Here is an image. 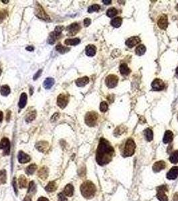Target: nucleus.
Returning <instances> with one entry per match:
<instances>
[{
	"label": "nucleus",
	"instance_id": "obj_1",
	"mask_svg": "<svg viewBox=\"0 0 178 201\" xmlns=\"http://www.w3.org/2000/svg\"><path fill=\"white\" fill-rule=\"evenodd\" d=\"M114 148L109 142L104 138H101L96 150V160L101 166L107 164L112 160L114 155Z\"/></svg>",
	"mask_w": 178,
	"mask_h": 201
},
{
	"label": "nucleus",
	"instance_id": "obj_2",
	"mask_svg": "<svg viewBox=\"0 0 178 201\" xmlns=\"http://www.w3.org/2000/svg\"><path fill=\"white\" fill-rule=\"evenodd\" d=\"M81 194L86 198H91L96 193V187L90 181L85 182L80 186Z\"/></svg>",
	"mask_w": 178,
	"mask_h": 201
},
{
	"label": "nucleus",
	"instance_id": "obj_3",
	"mask_svg": "<svg viewBox=\"0 0 178 201\" xmlns=\"http://www.w3.org/2000/svg\"><path fill=\"white\" fill-rule=\"evenodd\" d=\"M63 30H64V26H56V27L55 28L54 31L51 32L50 35H49L48 40H47L49 44H51V45L54 44L56 42V41L60 37V36H61V34Z\"/></svg>",
	"mask_w": 178,
	"mask_h": 201
},
{
	"label": "nucleus",
	"instance_id": "obj_4",
	"mask_svg": "<svg viewBox=\"0 0 178 201\" xmlns=\"http://www.w3.org/2000/svg\"><path fill=\"white\" fill-rule=\"evenodd\" d=\"M136 145L135 141L132 139H129L127 141L123 150V155L125 157L131 156L135 153Z\"/></svg>",
	"mask_w": 178,
	"mask_h": 201
},
{
	"label": "nucleus",
	"instance_id": "obj_5",
	"mask_svg": "<svg viewBox=\"0 0 178 201\" xmlns=\"http://www.w3.org/2000/svg\"><path fill=\"white\" fill-rule=\"evenodd\" d=\"M35 14L36 17H38L39 19H40V20H44L46 21V22H51L50 18L49 17L48 15L46 14V12H45L42 6L38 3H37L36 4Z\"/></svg>",
	"mask_w": 178,
	"mask_h": 201
},
{
	"label": "nucleus",
	"instance_id": "obj_6",
	"mask_svg": "<svg viewBox=\"0 0 178 201\" xmlns=\"http://www.w3.org/2000/svg\"><path fill=\"white\" fill-rule=\"evenodd\" d=\"M85 123L89 127H93L96 125L98 120V114L94 111L87 113L85 115Z\"/></svg>",
	"mask_w": 178,
	"mask_h": 201
},
{
	"label": "nucleus",
	"instance_id": "obj_7",
	"mask_svg": "<svg viewBox=\"0 0 178 201\" xmlns=\"http://www.w3.org/2000/svg\"><path fill=\"white\" fill-rule=\"evenodd\" d=\"M168 191L167 187L165 185L160 186L157 188V197L160 201H167L168 196L167 195V192Z\"/></svg>",
	"mask_w": 178,
	"mask_h": 201
},
{
	"label": "nucleus",
	"instance_id": "obj_8",
	"mask_svg": "<svg viewBox=\"0 0 178 201\" xmlns=\"http://www.w3.org/2000/svg\"><path fill=\"white\" fill-rule=\"evenodd\" d=\"M118 81H119V79L116 75H110L109 76H107V78H106L105 83L107 87H109L110 89H112L117 86V83H118Z\"/></svg>",
	"mask_w": 178,
	"mask_h": 201
},
{
	"label": "nucleus",
	"instance_id": "obj_9",
	"mask_svg": "<svg viewBox=\"0 0 178 201\" xmlns=\"http://www.w3.org/2000/svg\"><path fill=\"white\" fill-rule=\"evenodd\" d=\"M0 149L3 150V155H7L10 151V142L6 138H3L0 141Z\"/></svg>",
	"mask_w": 178,
	"mask_h": 201
},
{
	"label": "nucleus",
	"instance_id": "obj_10",
	"mask_svg": "<svg viewBox=\"0 0 178 201\" xmlns=\"http://www.w3.org/2000/svg\"><path fill=\"white\" fill-rule=\"evenodd\" d=\"M69 95H67L61 93L59 95L57 98V104L61 109H64L66 107V105L69 103Z\"/></svg>",
	"mask_w": 178,
	"mask_h": 201
},
{
	"label": "nucleus",
	"instance_id": "obj_11",
	"mask_svg": "<svg viewBox=\"0 0 178 201\" xmlns=\"http://www.w3.org/2000/svg\"><path fill=\"white\" fill-rule=\"evenodd\" d=\"M80 26L78 23H73L66 28L69 36H74L80 31Z\"/></svg>",
	"mask_w": 178,
	"mask_h": 201
},
{
	"label": "nucleus",
	"instance_id": "obj_12",
	"mask_svg": "<svg viewBox=\"0 0 178 201\" xmlns=\"http://www.w3.org/2000/svg\"><path fill=\"white\" fill-rule=\"evenodd\" d=\"M151 87H152L153 90L155 91H162L164 89L165 84L162 80L156 79L151 83Z\"/></svg>",
	"mask_w": 178,
	"mask_h": 201
},
{
	"label": "nucleus",
	"instance_id": "obj_13",
	"mask_svg": "<svg viewBox=\"0 0 178 201\" xmlns=\"http://www.w3.org/2000/svg\"><path fill=\"white\" fill-rule=\"evenodd\" d=\"M158 25L161 29L166 30L168 26V18L166 15H163L159 19L158 22Z\"/></svg>",
	"mask_w": 178,
	"mask_h": 201
},
{
	"label": "nucleus",
	"instance_id": "obj_14",
	"mask_svg": "<svg viewBox=\"0 0 178 201\" xmlns=\"http://www.w3.org/2000/svg\"><path fill=\"white\" fill-rule=\"evenodd\" d=\"M140 42H141V39H140L139 37L133 36L129 38L126 41L125 44L129 48H131L133 47H134L137 44H138L139 43H140Z\"/></svg>",
	"mask_w": 178,
	"mask_h": 201
},
{
	"label": "nucleus",
	"instance_id": "obj_15",
	"mask_svg": "<svg viewBox=\"0 0 178 201\" xmlns=\"http://www.w3.org/2000/svg\"><path fill=\"white\" fill-rule=\"evenodd\" d=\"M18 158L19 162H20V164H25V163L30 162V160H31L30 155L26 154V153H24V151H19Z\"/></svg>",
	"mask_w": 178,
	"mask_h": 201
},
{
	"label": "nucleus",
	"instance_id": "obj_16",
	"mask_svg": "<svg viewBox=\"0 0 178 201\" xmlns=\"http://www.w3.org/2000/svg\"><path fill=\"white\" fill-rule=\"evenodd\" d=\"M178 176V167L174 166L169 170L167 174V178L169 180H175Z\"/></svg>",
	"mask_w": 178,
	"mask_h": 201
},
{
	"label": "nucleus",
	"instance_id": "obj_17",
	"mask_svg": "<svg viewBox=\"0 0 178 201\" xmlns=\"http://www.w3.org/2000/svg\"><path fill=\"white\" fill-rule=\"evenodd\" d=\"M36 149H38L42 153H45L48 149V143L47 141H39L36 145Z\"/></svg>",
	"mask_w": 178,
	"mask_h": 201
},
{
	"label": "nucleus",
	"instance_id": "obj_18",
	"mask_svg": "<svg viewBox=\"0 0 178 201\" xmlns=\"http://www.w3.org/2000/svg\"><path fill=\"white\" fill-rule=\"evenodd\" d=\"M166 164L164 161H158L155 162L153 166V170L155 172H160L161 170H163L165 168Z\"/></svg>",
	"mask_w": 178,
	"mask_h": 201
},
{
	"label": "nucleus",
	"instance_id": "obj_19",
	"mask_svg": "<svg viewBox=\"0 0 178 201\" xmlns=\"http://www.w3.org/2000/svg\"><path fill=\"white\" fill-rule=\"evenodd\" d=\"M96 48L94 45L92 44H89L86 47V49H85V52H86V54L88 56H94V55L96 54Z\"/></svg>",
	"mask_w": 178,
	"mask_h": 201
},
{
	"label": "nucleus",
	"instance_id": "obj_20",
	"mask_svg": "<svg viewBox=\"0 0 178 201\" xmlns=\"http://www.w3.org/2000/svg\"><path fill=\"white\" fill-rule=\"evenodd\" d=\"M173 134L171 131L167 130L165 133V135L163 139V141L164 143H169L173 141Z\"/></svg>",
	"mask_w": 178,
	"mask_h": 201
},
{
	"label": "nucleus",
	"instance_id": "obj_21",
	"mask_svg": "<svg viewBox=\"0 0 178 201\" xmlns=\"http://www.w3.org/2000/svg\"><path fill=\"white\" fill-rule=\"evenodd\" d=\"M27 95L25 93H23L21 94L20 98V101H19L18 105L20 109H23V108L25 107V106L27 103Z\"/></svg>",
	"mask_w": 178,
	"mask_h": 201
},
{
	"label": "nucleus",
	"instance_id": "obj_22",
	"mask_svg": "<svg viewBox=\"0 0 178 201\" xmlns=\"http://www.w3.org/2000/svg\"><path fill=\"white\" fill-rule=\"evenodd\" d=\"M89 82V79L88 77H84L82 78H79L76 81V85H77L78 87H84L85 85H86Z\"/></svg>",
	"mask_w": 178,
	"mask_h": 201
},
{
	"label": "nucleus",
	"instance_id": "obj_23",
	"mask_svg": "<svg viewBox=\"0 0 178 201\" xmlns=\"http://www.w3.org/2000/svg\"><path fill=\"white\" fill-rule=\"evenodd\" d=\"M38 176L42 180L45 181V180L48 178V168H47L46 167H43V168H42L38 172Z\"/></svg>",
	"mask_w": 178,
	"mask_h": 201
},
{
	"label": "nucleus",
	"instance_id": "obj_24",
	"mask_svg": "<svg viewBox=\"0 0 178 201\" xmlns=\"http://www.w3.org/2000/svg\"><path fill=\"white\" fill-rule=\"evenodd\" d=\"M74 186L71 184H67L64 188V194L66 195V196H73L74 194Z\"/></svg>",
	"mask_w": 178,
	"mask_h": 201
},
{
	"label": "nucleus",
	"instance_id": "obj_25",
	"mask_svg": "<svg viewBox=\"0 0 178 201\" xmlns=\"http://www.w3.org/2000/svg\"><path fill=\"white\" fill-rule=\"evenodd\" d=\"M119 69H120L121 74L123 76H127L129 75L131 73V70L129 69V68L128 67V66L127 65V64L125 63L121 64L120 67H119Z\"/></svg>",
	"mask_w": 178,
	"mask_h": 201
},
{
	"label": "nucleus",
	"instance_id": "obj_26",
	"mask_svg": "<svg viewBox=\"0 0 178 201\" xmlns=\"http://www.w3.org/2000/svg\"><path fill=\"white\" fill-rule=\"evenodd\" d=\"M54 79L51 77H49V78H47L46 80L44 81L43 86L46 89H50L51 87L54 85Z\"/></svg>",
	"mask_w": 178,
	"mask_h": 201
},
{
	"label": "nucleus",
	"instance_id": "obj_27",
	"mask_svg": "<svg viewBox=\"0 0 178 201\" xmlns=\"http://www.w3.org/2000/svg\"><path fill=\"white\" fill-rule=\"evenodd\" d=\"M80 42V40L79 38H73V39H66L64 41V44L67 46H76Z\"/></svg>",
	"mask_w": 178,
	"mask_h": 201
},
{
	"label": "nucleus",
	"instance_id": "obj_28",
	"mask_svg": "<svg viewBox=\"0 0 178 201\" xmlns=\"http://www.w3.org/2000/svg\"><path fill=\"white\" fill-rule=\"evenodd\" d=\"M57 188V184L55 182H50L48 184V185L45 187V190L47 191V192H54Z\"/></svg>",
	"mask_w": 178,
	"mask_h": 201
},
{
	"label": "nucleus",
	"instance_id": "obj_29",
	"mask_svg": "<svg viewBox=\"0 0 178 201\" xmlns=\"http://www.w3.org/2000/svg\"><path fill=\"white\" fill-rule=\"evenodd\" d=\"M122 22H123L122 18H119V17H117V18H115L111 20V24L113 26V27L119 28L121 26V24H122Z\"/></svg>",
	"mask_w": 178,
	"mask_h": 201
},
{
	"label": "nucleus",
	"instance_id": "obj_30",
	"mask_svg": "<svg viewBox=\"0 0 178 201\" xmlns=\"http://www.w3.org/2000/svg\"><path fill=\"white\" fill-rule=\"evenodd\" d=\"M37 169V166L36 164H30V166H28L26 169V173L28 174V175H32L34 173L36 170Z\"/></svg>",
	"mask_w": 178,
	"mask_h": 201
},
{
	"label": "nucleus",
	"instance_id": "obj_31",
	"mask_svg": "<svg viewBox=\"0 0 178 201\" xmlns=\"http://www.w3.org/2000/svg\"><path fill=\"white\" fill-rule=\"evenodd\" d=\"M146 52V47L144 45L141 44L138 46L135 49V53L137 56H142Z\"/></svg>",
	"mask_w": 178,
	"mask_h": 201
},
{
	"label": "nucleus",
	"instance_id": "obj_32",
	"mask_svg": "<svg viewBox=\"0 0 178 201\" xmlns=\"http://www.w3.org/2000/svg\"><path fill=\"white\" fill-rule=\"evenodd\" d=\"M144 135H145V139L147 140V141H151V140H153V134L152 130H151V129L149 128L146 129V130H145V132H144Z\"/></svg>",
	"mask_w": 178,
	"mask_h": 201
},
{
	"label": "nucleus",
	"instance_id": "obj_33",
	"mask_svg": "<svg viewBox=\"0 0 178 201\" xmlns=\"http://www.w3.org/2000/svg\"><path fill=\"white\" fill-rule=\"evenodd\" d=\"M56 49L58 52L60 53V54H65V53L68 52L70 50L69 48H68V47L66 46H62L61 44H58L57 46H56Z\"/></svg>",
	"mask_w": 178,
	"mask_h": 201
},
{
	"label": "nucleus",
	"instance_id": "obj_34",
	"mask_svg": "<svg viewBox=\"0 0 178 201\" xmlns=\"http://www.w3.org/2000/svg\"><path fill=\"white\" fill-rule=\"evenodd\" d=\"M36 192V185L34 181H32L30 182L29 188H28V193L30 194H34Z\"/></svg>",
	"mask_w": 178,
	"mask_h": 201
},
{
	"label": "nucleus",
	"instance_id": "obj_35",
	"mask_svg": "<svg viewBox=\"0 0 178 201\" xmlns=\"http://www.w3.org/2000/svg\"><path fill=\"white\" fill-rule=\"evenodd\" d=\"M0 93L2 96H7L10 93V88L7 85H3L0 89Z\"/></svg>",
	"mask_w": 178,
	"mask_h": 201
},
{
	"label": "nucleus",
	"instance_id": "obj_36",
	"mask_svg": "<svg viewBox=\"0 0 178 201\" xmlns=\"http://www.w3.org/2000/svg\"><path fill=\"white\" fill-rule=\"evenodd\" d=\"M36 111L35 110L33 111H31V112L28 113L27 116H26V121L28 123L31 122V121L34 120L36 118Z\"/></svg>",
	"mask_w": 178,
	"mask_h": 201
},
{
	"label": "nucleus",
	"instance_id": "obj_37",
	"mask_svg": "<svg viewBox=\"0 0 178 201\" xmlns=\"http://www.w3.org/2000/svg\"><path fill=\"white\" fill-rule=\"evenodd\" d=\"M19 185L21 188H26L27 186V179L24 176H20L18 180Z\"/></svg>",
	"mask_w": 178,
	"mask_h": 201
},
{
	"label": "nucleus",
	"instance_id": "obj_38",
	"mask_svg": "<svg viewBox=\"0 0 178 201\" xmlns=\"http://www.w3.org/2000/svg\"><path fill=\"white\" fill-rule=\"evenodd\" d=\"M169 161L172 164H176L178 162V150L173 152L169 157Z\"/></svg>",
	"mask_w": 178,
	"mask_h": 201
},
{
	"label": "nucleus",
	"instance_id": "obj_39",
	"mask_svg": "<svg viewBox=\"0 0 178 201\" xmlns=\"http://www.w3.org/2000/svg\"><path fill=\"white\" fill-rule=\"evenodd\" d=\"M6 171L5 170H2L0 171V185L3 184L6 182Z\"/></svg>",
	"mask_w": 178,
	"mask_h": 201
},
{
	"label": "nucleus",
	"instance_id": "obj_40",
	"mask_svg": "<svg viewBox=\"0 0 178 201\" xmlns=\"http://www.w3.org/2000/svg\"><path fill=\"white\" fill-rule=\"evenodd\" d=\"M117 13H118V11L117 10L116 8H115V7H111V8H109L107 10V16L109 17V18H113V17L116 16Z\"/></svg>",
	"mask_w": 178,
	"mask_h": 201
},
{
	"label": "nucleus",
	"instance_id": "obj_41",
	"mask_svg": "<svg viewBox=\"0 0 178 201\" xmlns=\"http://www.w3.org/2000/svg\"><path fill=\"white\" fill-rule=\"evenodd\" d=\"M100 9V5L97 4H94L88 7V13H92L94 12H98Z\"/></svg>",
	"mask_w": 178,
	"mask_h": 201
},
{
	"label": "nucleus",
	"instance_id": "obj_42",
	"mask_svg": "<svg viewBox=\"0 0 178 201\" xmlns=\"http://www.w3.org/2000/svg\"><path fill=\"white\" fill-rule=\"evenodd\" d=\"M108 107H109V106H108V104L107 102L105 101L101 102V105H100V110H101V112H103V113L106 112V111L108 110Z\"/></svg>",
	"mask_w": 178,
	"mask_h": 201
},
{
	"label": "nucleus",
	"instance_id": "obj_43",
	"mask_svg": "<svg viewBox=\"0 0 178 201\" xmlns=\"http://www.w3.org/2000/svg\"><path fill=\"white\" fill-rule=\"evenodd\" d=\"M58 200L59 201H68L67 198H66V195L64 194V193L60 192L58 194Z\"/></svg>",
	"mask_w": 178,
	"mask_h": 201
},
{
	"label": "nucleus",
	"instance_id": "obj_44",
	"mask_svg": "<svg viewBox=\"0 0 178 201\" xmlns=\"http://www.w3.org/2000/svg\"><path fill=\"white\" fill-rule=\"evenodd\" d=\"M91 24V20L90 18H85L84 20V25L85 27H88V26Z\"/></svg>",
	"mask_w": 178,
	"mask_h": 201
},
{
	"label": "nucleus",
	"instance_id": "obj_45",
	"mask_svg": "<svg viewBox=\"0 0 178 201\" xmlns=\"http://www.w3.org/2000/svg\"><path fill=\"white\" fill-rule=\"evenodd\" d=\"M42 70H39L35 74L34 76V80L36 81V79H38V78L40 77V75H41V74H42Z\"/></svg>",
	"mask_w": 178,
	"mask_h": 201
},
{
	"label": "nucleus",
	"instance_id": "obj_46",
	"mask_svg": "<svg viewBox=\"0 0 178 201\" xmlns=\"http://www.w3.org/2000/svg\"><path fill=\"white\" fill-rule=\"evenodd\" d=\"M5 15L6 14H5V11H2V12L0 13V22L3 20H4L5 18Z\"/></svg>",
	"mask_w": 178,
	"mask_h": 201
},
{
	"label": "nucleus",
	"instance_id": "obj_47",
	"mask_svg": "<svg viewBox=\"0 0 178 201\" xmlns=\"http://www.w3.org/2000/svg\"><path fill=\"white\" fill-rule=\"evenodd\" d=\"M59 117V114L58 113H55V114L53 115L52 117V118H51V121H56L57 120V119Z\"/></svg>",
	"mask_w": 178,
	"mask_h": 201
},
{
	"label": "nucleus",
	"instance_id": "obj_48",
	"mask_svg": "<svg viewBox=\"0 0 178 201\" xmlns=\"http://www.w3.org/2000/svg\"><path fill=\"white\" fill-rule=\"evenodd\" d=\"M13 186H14V191L15 192H16V194H18V189H17V186H16V178H14V181H13Z\"/></svg>",
	"mask_w": 178,
	"mask_h": 201
},
{
	"label": "nucleus",
	"instance_id": "obj_49",
	"mask_svg": "<svg viewBox=\"0 0 178 201\" xmlns=\"http://www.w3.org/2000/svg\"><path fill=\"white\" fill-rule=\"evenodd\" d=\"M26 49L28 51H30V52H32V51H34V47L32 46H29L26 47Z\"/></svg>",
	"mask_w": 178,
	"mask_h": 201
},
{
	"label": "nucleus",
	"instance_id": "obj_50",
	"mask_svg": "<svg viewBox=\"0 0 178 201\" xmlns=\"http://www.w3.org/2000/svg\"><path fill=\"white\" fill-rule=\"evenodd\" d=\"M173 201H178V192H176L175 194H174Z\"/></svg>",
	"mask_w": 178,
	"mask_h": 201
},
{
	"label": "nucleus",
	"instance_id": "obj_51",
	"mask_svg": "<svg viewBox=\"0 0 178 201\" xmlns=\"http://www.w3.org/2000/svg\"><path fill=\"white\" fill-rule=\"evenodd\" d=\"M38 201H49V200L47 198H45V197H40V198H38Z\"/></svg>",
	"mask_w": 178,
	"mask_h": 201
},
{
	"label": "nucleus",
	"instance_id": "obj_52",
	"mask_svg": "<svg viewBox=\"0 0 178 201\" xmlns=\"http://www.w3.org/2000/svg\"><path fill=\"white\" fill-rule=\"evenodd\" d=\"M23 201H32V198L30 196H26L25 198H24Z\"/></svg>",
	"mask_w": 178,
	"mask_h": 201
},
{
	"label": "nucleus",
	"instance_id": "obj_53",
	"mask_svg": "<svg viewBox=\"0 0 178 201\" xmlns=\"http://www.w3.org/2000/svg\"><path fill=\"white\" fill-rule=\"evenodd\" d=\"M103 2L106 5H109L111 3V0H103Z\"/></svg>",
	"mask_w": 178,
	"mask_h": 201
},
{
	"label": "nucleus",
	"instance_id": "obj_54",
	"mask_svg": "<svg viewBox=\"0 0 178 201\" xmlns=\"http://www.w3.org/2000/svg\"><path fill=\"white\" fill-rule=\"evenodd\" d=\"M3 119V113L1 112V111H0V123L1 122Z\"/></svg>",
	"mask_w": 178,
	"mask_h": 201
},
{
	"label": "nucleus",
	"instance_id": "obj_55",
	"mask_svg": "<svg viewBox=\"0 0 178 201\" xmlns=\"http://www.w3.org/2000/svg\"><path fill=\"white\" fill-rule=\"evenodd\" d=\"M10 115H11V112H10V111H8V112H7V121H9V117H10Z\"/></svg>",
	"mask_w": 178,
	"mask_h": 201
},
{
	"label": "nucleus",
	"instance_id": "obj_56",
	"mask_svg": "<svg viewBox=\"0 0 178 201\" xmlns=\"http://www.w3.org/2000/svg\"><path fill=\"white\" fill-rule=\"evenodd\" d=\"M175 73H176V77H177L178 78V67L176 69V71H175Z\"/></svg>",
	"mask_w": 178,
	"mask_h": 201
},
{
	"label": "nucleus",
	"instance_id": "obj_57",
	"mask_svg": "<svg viewBox=\"0 0 178 201\" xmlns=\"http://www.w3.org/2000/svg\"><path fill=\"white\" fill-rule=\"evenodd\" d=\"M1 1H2V2H3L4 3H7V2H9V1H4V0H2Z\"/></svg>",
	"mask_w": 178,
	"mask_h": 201
},
{
	"label": "nucleus",
	"instance_id": "obj_58",
	"mask_svg": "<svg viewBox=\"0 0 178 201\" xmlns=\"http://www.w3.org/2000/svg\"><path fill=\"white\" fill-rule=\"evenodd\" d=\"M1 72H2V71H1V67H0V76H1Z\"/></svg>",
	"mask_w": 178,
	"mask_h": 201
},
{
	"label": "nucleus",
	"instance_id": "obj_59",
	"mask_svg": "<svg viewBox=\"0 0 178 201\" xmlns=\"http://www.w3.org/2000/svg\"><path fill=\"white\" fill-rule=\"evenodd\" d=\"M177 119H178V115H177Z\"/></svg>",
	"mask_w": 178,
	"mask_h": 201
}]
</instances>
